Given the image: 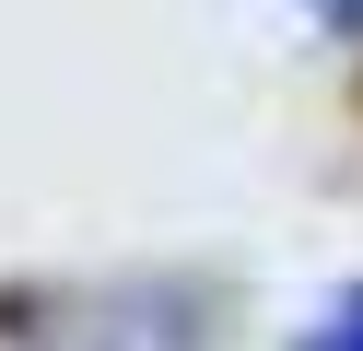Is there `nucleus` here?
Masks as SVG:
<instances>
[{
    "mask_svg": "<svg viewBox=\"0 0 363 351\" xmlns=\"http://www.w3.org/2000/svg\"><path fill=\"white\" fill-rule=\"evenodd\" d=\"M293 351H363V281H352V293H340V304H328V316H316Z\"/></svg>",
    "mask_w": 363,
    "mask_h": 351,
    "instance_id": "f257e3e1",
    "label": "nucleus"
},
{
    "mask_svg": "<svg viewBox=\"0 0 363 351\" xmlns=\"http://www.w3.org/2000/svg\"><path fill=\"white\" fill-rule=\"evenodd\" d=\"M316 23H340V35H363V0H305Z\"/></svg>",
    "mask_w": 363,
    "mask_h": 351,
    "instance_id": "f03ea898",
    "label": "nucleus"
}]
</instances>
